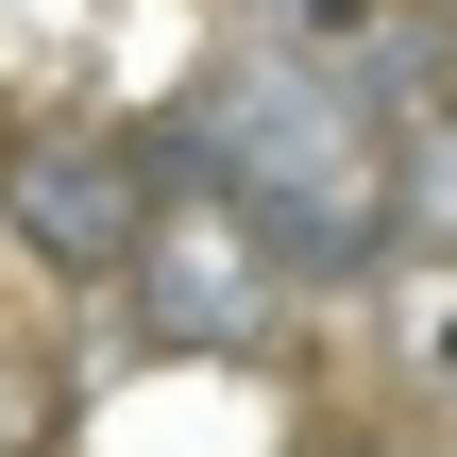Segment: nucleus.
<instances>
[{
	"mask_svg": "<svg viewBox=\"0 0 457 457\" xmlns=\"http://www.w3.org/2000/svg\"><path fill=\"white\" fill-rule=\"evenodd\" d=\"M305 457H407V441H305Z\"/></svg>",
	"mask_w": 457,
	"mask_h": 457,
	"instance_id": "obj_5",
	"label": "nucleus"
},
{
	"mask_svg": "<svg viewBox=\"0 0 457 457\" xmlns=\"http://www.w3.org/2000/svg\"><path fill=\"white\" fill-rule=\"evenodd\" d=\"M153 220H170V170H153V136H119V119H34V136L0 153V237H17L51 288H119Z\"/></svg>",
	"mask_w": 457,
	"mask_h": 457,
	"instance_id": "obj_2",
	"label": "nucleus"
},
{
	"mask_svg": "<svg viewBox=\"0 0 457 457\" xmlns=\"http://www.w3.org/2000/svg\"><path fill=\"white\" fill-rule=\"evenodd\" d=\"M153 170L237 204L254 254L288 288H373L407 237H390V119L356 102L339 51H288V34H237L170 119H153Z\"/></svg>",
	"mask_w": 457,
	"mask_h": 457,
	"instance_id": "obj_1",
	"label": "nucleus"
},
{
	"mask_svg": "<svg viewBox=\"0 0 457 457\" xmlns=\"http://www.w3.org/2000/svg\"><path fill=\"white\" fill-rule=\"evenodd\" d=\"M390 237L457 254V85L424 102V119H390Z\"/></svg>",
	"mask_w": 457,
	"mask_h": 457,
	"instance_id": "obj_4",
	"label": "nucleus"
},
{
	"mask_svg": "<svg viewBox=\"0 0 457 457\" xmlns=\"http://www.w3.org/2000/svg\"><path fill=\"white\" fill-rule=\"evenodd\" d=\"M119 288H136V322H153L170 356H254V339L288 322V271H271V254H254V220H237V204H204V187H187V220H153V237H136V271H119Z\"/></svg>",
	"mask_w": 457,
	"mask_h": 457,
	"instance_id": "obj_3",
	"label": "nucleus"
}]
</instances>
